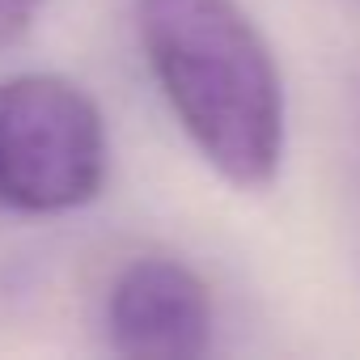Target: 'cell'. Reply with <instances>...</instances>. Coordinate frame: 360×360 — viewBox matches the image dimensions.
I'll return each instance as SVG.
<instances>
[{
    "instance_id": "1",
    "label": "cell",
    "mask_w": 360,
    "mask_h": 360,
    "mask_svg": "<svg viewBox=\"0 0 360 360\" xmlns=\"http://www.w3.org/2000/svg\"><path fill=\"white\" fill-rule=\"evenodd\" d=\"M144 60L200 157L242 191L284 157V81L238 0H136Z\"/></svg>"
},
{
    "instance_id": "2",
    "label": "cell",
    "mask_w": 360,
    "mask_h": 360,
    "mask_svg": "<svg viewBox=\"0 0 360 360\" xmlns=\"http://www.w3.org/2000/svg\"><path fill=\"white\" fill-rule=\"evenodd\" d=\"M110 165L106 119L68 77L22 72L0 81V204L51 217L89 204Z\"/></svg>"
},
{
    "instance_id": "3",
    "label": "cell",
    "mask_w": 360,
    "mask_h": 360,
    "mask_svg": "<svg viewBox=\"0 0 360 360\" xmlns=\"http://www.w3.org/2000/svg\"><path fill=\"white\" fill-rule=\"evenodd\" d=\"M106 335L115 352L140 360L204 356L212 347V292L178 259H136L106 292Z\"/></svg>"
},
{
    "instance_id": "4",
    "label": "cell",
    "mask_w": 360,
    "mask_h": 360,
    "mask_svg": "<svg viewBox=\"0 0 360 360\" xmlns=\"http://www.w3.org/2000/svg\"><path fill=\"white\" fill-rule=\"evenodd\" d=\"M43 0H0V47H13L39 18Z\"/></svg>"
}]
</instances>
